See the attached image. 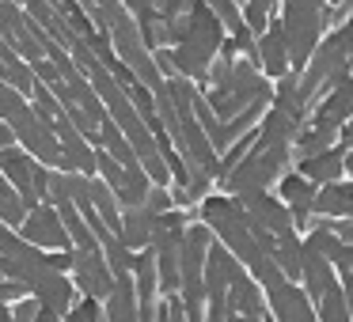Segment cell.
<instances>
[{
    "mask_svg": "<svg viewBox=\"0 0 353 322\" xmlns=\"http://www.w3.org/2000/svg\"><path fill=\"white\" fill-rule=\"evenodd\" d=\"M300 137V122L292 114H285V110H270L266 118H262L259 125V140H254V148H285V152H292V140Z\"/></svg>",
    "mask_w": 353,
    "mask_h": 322,
    "instance_id": "cell-14",
    "label": "cell"
},
{
    "mask_svg": "<svg viewBox=\"0 0 353 322\" xmlns=\"http://www.w3.org/2000/svg\"><path fill=\"white\" fill-rule=\"evenodd\" d=\"M27 292L19 288L16 281H0V303H16V299H23Z\"/></svg>",
    "mask_w": 353,
    "mask_h": 322,
    "instance_id": "cell-28",
    "label": "cell"
},
{
    "mask_svg": "<svg viewBox=\"0 0 353 322\" xmlns=\"http://www.w3.org/2000/svg\"><path fill=\"white\" fill-rule=\"evenodd\" d=\"M342 148H353V118H350V125H345V133H342Z\"/></svg>",
    "mask_w": 353,
    "mask_h": 322,
    "instance_id": "cell-32",
    "label": "cell"
},
{
    "mask_svg": "<svg viewBox=\"0 0 353 322\" xmlns=\"http://www.w3.org/2000/svg\"><path fill=\"white\" fill-rule=\"evenodd\" d=\"M8 311H12V322H34L42 307H39V299H34V296H23V299H16Z\"/></svg>",
    "mask_w": 353,
    "mask_h": 322,
    "instance_id": "cell-26",
    "label": "cell"
},
{
    "mask_svg": "<svg viewBox=\"0 0 353 322\" xmlns=\"http://www.w3.org/2000/svg\"><path fill=\"white\" fill-rule=\"evenodd\" d=\"M194 8V0H152L156 19H183Z\"/></svg>",
    "mask_w": 353,
    "mask_h": 322,
    "instance_id": "cell-25",
    "label": "cell"
},
{
    "mask_svg": "<svg viewBox=\"0 0 353 322\" xmlns=\"http://www.w3.org/2000/svg\"><path fill=\"white\" fill-rule=\"evenodd\" d=\"M254 50H259V61H262V69H266L270 76L281 80L285 72H289V46H285V27H281V19H274V23H270L266 31L259 34Z\"/></svg>",
    "mask_w": 353,
    "mask_h": 322,
    "instance_id": "cell-13",
    "label": "cell"
},
{
    "mask_svg": "<svg viewBox=\"0 0 353 322\" xmlns=\"http://www.w3.org/2000/svg\"><path fill=\"white\" fill-rule=\"evenodd\" d=\"M156 224H160V216H156L148 205L125 208V213H122V228H118V239H122L133 254L148 250V246H152V235H156Z\"/></svg>",
    "mask_w": 353,
    "mask_h": 322,
    "instance_id": "cell-12",
    "label": "cell"
},
{
    "mask_svg": "<svg viewBox=\"0 0 353 322\" xmlns=\"http://www.w3.org/2000/svg\"><path fill=\"white\" fill-rule=\"evenodd\" d=\"M330 19L327 4H312V0H285L281 27H285V46H289V65L304 69L312 61L315 46H319V31Z\"/></svg>",
    "mask_w": 353,
    "mask_h": 322,
    "instance_id": "cell-2",
    "label": "cell"
},
{
    "mask_svg": "<svg viewBox=\"0 0 353 322\" xmlns=\"http://www.w3.org/2000/svg\"><path fill=\"white\" fill-rule=\"evenodd\" d=\"M34 322H61V319H57V314H50V311H39V319H34Z\"/></svg>",
    "mask_w": 353,
    "mask_h": 322,
    "instance_id": "cell-33",
    "label": "cell"
},
{
    "mask_svg": "<svg viewBox=\"0 0 353 322\" xmlns=\"http://www.w3.org/2000/svg\"><path fill=\"white\" fill-rule=\"evenodd\" d=\"M312 213L330 220H353V182H330L327 190H319Z\"/></svg>",
    "mask_w": 353,
    "mask_h": 322,
    "instance_id": "cell-17",
    "label": "cell"
},
{
    "mask_svg": "<svg viewBox=\"0 0 353 322\" xmlns=\"http://www.w3.org/2000/svg\"><path fill=\"white\" fill-rule=\"evenodd\" d=\"M23 107H27V99H23V95H19L16 87H8L4 80H0V122L8 125V122H12V114H19Z\"/></svg>",
    "mask_w": 353,
    "mask_h": 322,
    "instance_id": "cell-24",
    "label": "cell"
},
{
    "mask_svg": "<svg viewBox=\"0 0 353 322\" xmlns=\"http://www.w3.org/2000/svg\"><path fill=\"white\" fill-rule=\"evenodd\" d=\"M0 178H8V182H12V190L23 197V208H27V213H31V208H39V205H34V197H31L34 160H31V155H27L19 144L0 148Z\"/></svg>",
    "mask_w": 353,
    "mask_h": 322,
    "instance_id": "cell-8",
    "label": "cell"
},
{
    "mask_svg": "<svg viewBox=\"0 0 353 322\" xmlns=\"http://www.w3.org/2000/svg\"><path fill=\"white\" fill-rule=\"evenodd\" d=\"M69 258H72V284L80 288V296H92L103 303L114 288V273L103 258V246H72Z\"/></svg>",
    "mask_w": 353,
    "mask_h": 322,
    "instance_id": "cell-5",
    "label": "cell"
},
{
    "mask_svg": "<svg viewBox=\"0 0 353 322\" xmlns=\"http://www.w3.org/2000/svg\"><path fill=\"white\" fill-rule=\"evenodd\" d=\"M247 213V220L254 224V228H262L266 235H285V231H296L292 228V213L281 205V197H270V193H259V197H247L239 201Z\"/></svg>",
    "mask_w": 353,
    "mask_h": 322,
    "instance_id": "cell-7",
    "label": "cell"
},
{
    "mask_svg": "<svg viewBox=\"0 0 353 322\" xmlns=\"http://www.w3.org/2000/svg\"><path fill=\"white\" fill-rule=\"evenodd\" d=\"M285 163H289V152L285 148H251L236 167L224 175V190L232 193V201H247L266 193V186L274 178H281Z\"/></svg>",
    "mask_w": 353,
    "mask_h": 322,
    "instance_id": "cell-3",
    "label": "cell"
},
{
    "mask_svg": "<svg viewBox=\"0 0 353 322\" xmlns=\"http://www.w3.org/2000/svg\"><path fill=\"white\" fill-rule=\"evenodd\" d=\"M300 281H304V296L315 299V303H319V299L338 284V277H334V269H330V261L323 258L319 250H312L307 243H300Z\"/></svg>",
    "mask_w": 353,
    "mask_h": 322,
    "instance_id": "cell-9",
    "label": "cell"
},
{
    "mask_svg": "<svg viewBox=\"0 0 353 322\" xmlns=\"http://www.w3.org/2000/svg\"><path fill=\"white\" fill-rule=\"evenodd\" d=\"M19 239L31 246H39V250L54 254V250H72V239L69 231H65L61 224V213H57L50 201H42L39 208H31L23 220V228H19Z\"/></svg>",
    "mask_w": 353,
    "mask_h": 322,
    "instance_id": "cell-6",
    "label": "cell"
},
{
    "mask_svg": "<svg viewBox=\"0 0 353 322\" xmlns=\"http://www.w3.org/2000/svg\"><path fill=\"white\" fill-rule=\"evenodd\" d=\"M201 224L213 235H221V246L239 261L243 269H254L262 258H270L251 235V220H247L243 205L232 197H205L201 201Z\"/></svg>",
    "mask_w": 353,
    "mask_h": 322,
    "instance_id": "cell-1",
    "label": "cell"
},
{
    "mask_svg": "<svg viewBox=\"0 0 353 322\" xmlns=\"http://www.w3.org/2000/svg\"><path fill=\"white\" fill-rule=\"evenodd\" d=\"M31 296L39 299L42 311L65 319V314H69V307L77 303V284H72V277H65V273H46V277H42V284L31 292Z\"/></svg>",
    "mask_w": 353,
    "mask_h": 322,
    "instance_id": "cell-11",
    "label": "cell"
},
{
    "mask_svg": "<svg viewBox=\"0 0 353 322\" xmlns=\"http://www.w3.org/2000/svg\"><path fill=\"white\" fill-rule=\"evenodd\" d=\"M338 140V129H330V125H312V129H300V137L292 140V152H296V160H315V155L330 152Z\"/></svg>",
    "mask_w": 353,
    "mask_h": 322,
    "instance_id": "cell-19",
    "label": "cell"
},
{
    "mask_svg": "<svg viewBox=\"0 0 353 322\" xmlns=\"http://www.w3.org/2000/svg\"><path fill=\"white\" fill-rule=\"evenodd\" d=\"M270 258L277 261V269L285 273V281H300V239H296V231H285V235H277Z\"/></svg>",
    "mask_w": 353,
    "mask_h": 322,
    "instance_id": "cell-20",
    "label": "cell"
},
{
    "mask_svg": "<svg viewBox=\"0 0 353 322\" xmlns=\"http://www.w3.org/2000/svg\"><path fill=\"white\" fill-rule=\"evenodd\" d=\"M330 231H334V235L342 239L345 246L353 243V220H338V224H330Z\"/></svg>",
    "mask_w": 353,
    "mask_h": 322,
    "instance_id": "cell-29",
    "label": "cell"
},
{
    "mask_svg": "<svg viewBox=\"0 0 353 322\" xmlns=\"http://www.w3.org/2000/svg\"><path fill=\"white\" fill-rule=\"evenodd\" d=\"M209 12H213L216 19H221L224 27H232V34H239V31H247L243 27V16H239V8H236V0H201Z\"/></svg>",
    "mask_w": 353,
    "mask_h": 322,
    "instance_id": "cell-22",
    "label": "cell"
},
{
    "mask_svg": "<svg viewBox=\"0 0 353 322\" xmlns=\"http://www.w3.org/2000/svg\"><path fill=\"white\" fill-rule=\"evenodd\" d=\"M342 171H345V148H330V152H323V155H315V160L300 163V175H304L307 182H323V186L338 182Z\"/></svg>",
    "mask_w": 353,
    "mask_h": 322,
    "instance_id": "cell-18",
    "label": "cell"
},
{
    "mask_svg": "<svg viewBox=\"0 0 353 322\" xmlns=\"http://www.w3.org/2000/svg\"><path fill=\"white\" fill-rule=\"evenodd\" d=\"M228 311L236 319H262V288L251 281V273L228 284Z\"/></svg>",
    "mask_w": 353,
    "mask_h": 322,
    "instance_id": "cell-16",
    "label": "cell"
},
{
    "mask_svg": "<svg viewBox=\"0 0 353 322\" xmlns=\"http://www.w3.org/2000/svg\"><path fill=\"white\" fill-rule=\"evenodd\" d=\"M61 322H103V303L92 296H77V303L69 307Z\"/></svg>",
    "mask_w": 353,
    "mask_h": 322,
    "instance_id": "cell-23",
    "label": "cell"
},
{
    "mask_svg": "<svg viewBox=\"0 0 353 322\" xmlns=\"http://www.w3.org/2000/svg\"><path fill=\"white\" fill-rule=\"evenodd\" d=\"M27 220V208H23V197H19L16 190H12L8 178H0V224L12 231H19Z\"/></svg>",
    "mask_w": 353,
    "mask_h": 322,
    "instance_id": "cell-21",
    "label": "cell"
},
{
    "mask_svg": "<svg viewBox=\"0 0 353 322\" xmlns=\"http://www.w3.org/2000/svg\"><path fill=\"white\" fill-rule=\"evenodd\" d=\"M77 4H80V8H84V12H92V0H77Z\"/></svg>",
    "mask_w": 353,
    "mask_h": 322,
    "instance_id": "cell-34",
    "label": "cell"
},
{
    "mask_svg": "<svg viewBox=\"0 0 353 322\" xmlns=\"http://www.w3.org/2000/svg\"><path fill=\"white\" fill-rule=\"evenodd\" d=\"M334 266H342V269H353V246H342V254H338V261Z\"/></svg>",
    "mask_w": 353,
    "mask_h": 322,
    "instance_id": "cell-30",
    "label": "cell"
},
{
    "mask_svg": "<svg viewBox=\"0 0 353 322\" xmlns=\"http://www.w3.org/2000/svg\"><path fill=\"white\" fill-rule=\"evenodd\" d=\"M338 42H342V54H345V61L353 65V19H345V27H338Z\"/></svg>",
    "mask_w": 353,
    "mask_h": 322,
    "instance_id": "cell-27",
    "label": "cell"
},
{
    "mask_svg": "<svg viewBox=\"0 0 353 322\" xmlns=\"http://www.w3.org/2000/svg\"><path fill=\"white\" fill-rule=\"evenodd\" d=\"M8 129H12V137H16V144L23 148L34 163H42V167H50V171L61 167V144H57V133H54V114H42V110H34L31 103H27L19 114H12Z\"/></svg>",
    "mask_w": 353,
    "mask_h": 322,
    "instance_id": "cell-4",
    "label": "cell"
},
{
    "mask_svg": "<svg viewBox=\"0 0 353 322\" xmlns=\"http://www.w3.org/2000/svg\"><path fill=\"white\" fill-rule=\"evenodd\" d=\"M350 118H353V76L345 80V84H338L334 92H327V99L319 103V110H315V125L338 129V125L350 122Z\"/></svg>",
    "mask_w": 353,
    "mask_h": 322,
    "instance_id": "cell-15",
    "label": "cell"
},
{
    "mask_svg": "<svg viewBox=\"0 0 353 322\" xmlns=\"http://www.w3.org/2000/svg\"><path fill=\"white\" fill-rule=\"evenodd\" d=\"M315 182L304 175H285L281 178V205L292 213V228H307L312 224V205H315Z\"/></svg>",
    "mask_w": 353,
    "mask_h": 322,
    "instance_id": "cell-10",
    "label": "cell"
},
{
    "mask_svg": "<svg viewBox=\"0 0 353 322\" xmlns=\"http://www.w3.org/2000/svg\"><path fill=\"white\" fill-rule=\"evenodd\" d=\"M12 144H16V137H12V129H8V125L0 122V148H12Z\"/></svg>",
    "mask_w": 353,
    "mask_h": 322,
    "instance_id": "cell-31",
    "label": "cell"
}]
</instances>
